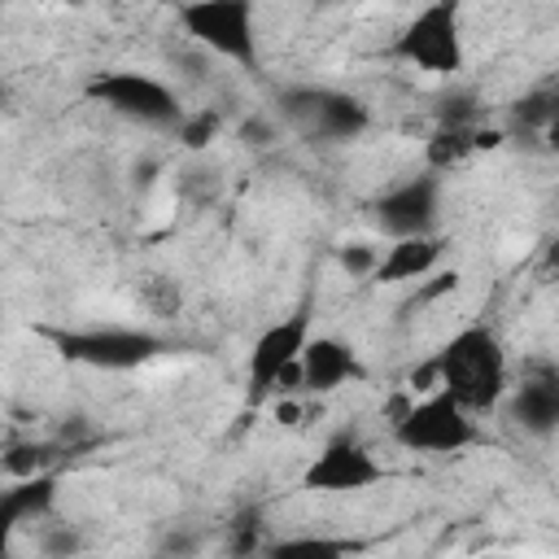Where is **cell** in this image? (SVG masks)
<instances>
[{
  "label": "cell",
  "instance_id": "17",
  "mask_svg": "<svg viewBox=\"0 0 559 559\" xmlns=\"http://www.w3.org/2000/svg\"><path fill=\"white\" fill-rule=\"evenodd\" d=\"M555 118H559V87H537V92H528V96L511 109V122H515L520 131H546Z\"/></svg>",
  "mask_w": 559,
  "mask_h": 559
},
{
  "label": "cell",
  "instance_id": "16",
  "mask_svg": "<svg viewBox=\"0 0 559 559\" xmlns=\"http://www.w3.org/2000/svg\"><path fill=\"white\" fill-rule=\"evenodd\" d=\"M472 153H476V127H437V131L424 140V162H428V170H437V175L463 166Z\"/></svg>",
  "mask_w": 559,
  "mask_h": 559
},
{
  "label": "cell",
  "instance_id": "19",
  "mask_svg": "<svg viewBox=\"0 0 559 559\" xmlns=\"http://www.w3.org/2000/svg\"><path fill=\"white\" fill-rule=\"evenodd\" d=\"M218 127H223L218 109H192V114H183V122H179L175 131H179V144H183V148L201 153V148H210V140L218 135Z\"/></svg>",
  "mask_w": 559,
  "mask_h": 559
},
{
  "label": "cell",
  "instance_id": "4",
  "mask_svg": "<svg viewBox=\"0 0 559 559\" xmlns=\"http://www.w3.org/2000/svg\"><path fill=\"white\" fill-rule=\"evenodd\" d=\"M83 96L127 122H140V127H179L183 122V105L179 96L157 79V74H144V70H100L87 79Z\"/></svg>",
  "mask_w": 559,
  "mask_h": 559
},
{
  "label": "cell",
  "instance_id": "5",
  "mask_svg": "<svg viewBox=\"0 0 559 559\" xmlns=\"http://www.w3.org/2000/svg\"><path fill=\"white\" fill-rule=\"evenodd\" d=\"M397 61L424 70V74H459L463 70V26H459V0H428L419 13L397 31L393 48Z\"/></svg>",
  "mask_w": 559,
  "mask_h": 559
},
{
  "label": "cell",
  "instance_id": "21",
  "mask_svg": "<svg viewBox=\"0 0 559 559\" xmlns=\"http://www.w3.org/2000/svg\"><path fill=\"white\" fill-rule=\"evenodd\" d=\"M354 542H332V537H288L275 546V555H349Z\"/></svg>",
  "mask_w": 559,
  "mask_h": 559
},
{
  "label": "cell",
  "instance_id": "24",
  "mask_svg": "<svg viewBox=\"0 0 559 559\" xmlns=\"http://www.w3.org/2000/svg\"><path fill=\"white\" fill-rule=\"evenodd\" d=\"M240 135H249V144H266V140H271V127H266L262 118H249V122L240 127Z\"/></svg>",
  "mask_w": 559,
  "mask_h": 559
},
{
  "label": "cell",
  "instance_id": "8",
  "mask_svg": "<svg viewBox=\"0 0 559 559\" xmlns=\"http://www.w3.org/2000/svg\"><path fill=\"white\" fill-rule=\"evenodd\" d=\"M310 336H314L310 306H297L293 314H284V319H275L271 328L258 332V341L249 345V358H245V384H249V389H245V402H249V406L271 402L275 380H280L293 362H301V349H306Z\"/></svg>",
  "mask_w": 559,
  "mask_h": 559
},
{
  "label": "cell",
  "instance_id": "6",
  "mask_svg": "<svg viewBox=\"0 0 559 559\" xmlns=\"http://www.w3.org/2000/svg\"><path fill=\"white\" fill-rule=\"evenodd\" d=\"M280 114L310 140H358L371 127V114L358 96L336 87H284Z\"/></svg>",
  "mask_w": 559,
  "mask_h": 559
},
{
  "label": "cell",
  "instance_id": "2",
  "mask_svg": "<svg viewBox=\"0 0 559 559\" xmlns=\"http://www.w3.org/2000/svg\"><path fill=\"white\" fill-rule=\"evenodd\" d=\"M179 31L210 48L214 57L240 66V70H258L262 52H258V4L253 0H183L175 9Z\"/></svg>",
  "mask_w": 559,
  "mask_h": 559
},
{
  "label": "cell",
  "instance_id": "10",
  "mask_svg": "<svg viewBox=\"0 0 559 559\" xmlns=\"http://www.w3.org/2000/svg\"><path fill=\"white\" fill-rule=\"evenodd\" d=\"M502 406L515 419V428H524L528 437L559 432V362L528 358L520 367V380L507 389Z\"/></svg>",
  "mask_w": 559,
  "mask_h": 559
},
{
  "label": "cell",
  "instance_id": "18",
  "mask_svg": "<svg viewBox=\"0 0 559 559\" xmlns=\"http://www.w3.org/2000/svg\"><path fill=\"white\" fill-rule=\"evenodd\" d=\"M57 459V445H48V441H9V450H4V476L13 480V476H35V472H48V463Z\"/></svg>",
  "mask_w": 559,
  "mask_h": 559
},
{
  "label": "cell",
  "instance_id": "3",
  "mask_svg": "<svg viewBox=\"0 0 559 559\" xmlns=\"http://www.w3.org/2000/svg\"><path fill=\"white\" fill-rule=\"evenodd\" d=\"M389 432L411 454H459L480 441L476 415L445 389L415 393V402L406 406V415L397 424H389Z\"/></svg>",
  "mask_w": 559,
  "mask_h": 559
},
{
  "label": "cell",
  "instance_id": "25",
  "mask_svg": "<svg viewBox=\"0 0 559 559\" xmlns=\"http://www.w3.org/2000/svg\"><path fill=\"white\" fill-rule=\"evenodd\" d=\"M542 140H546V148H550V153H559V118H555V122L542 131Z\"/></svg>",
  "mask_w": 559,
  "mask_h": 559
},
{
  "label": "cell",
  "instance_id": "7",
  "mask_svg": "<svg viewBox=\"0 0 559 559\" xmlns=\"http://www.w3.org/2000/svg\"><path fill=\"white\" fill-rule=\"evenodd\" d=\"M52 345L61 349V358L83 362V367H100V371H131L144 367L148 358H157L166 349V341L148 328H70V332H48Z\"/></svg>",
  "mask_w": 559,
  "mask_h": 559
},
{
  "label": "cell",
  "instance_id": "27",
  "mask_svg": "<svg viewBox=\"0 0 559 559\" xmlns=\"http://www.w3.org/2000/svg\"><path fill=\"white\" fill-rule=\"evenodd\" d=\"M323 4H341V0H323Z\"/></svg>",
  "mask_w": 559,
  "mask_h": 559
},
{
  "label": "cell",
  "instance_id": "15",
  "mask_svg": "<svg viewBox=\"0 0 559 559\" xmlns=\"http://www.w3.org/2000/svg\"><path fill=\"white\" fill-rule=\"evenodd\" d=\"M135 301H140V310H144L148 319L170 323V319H179V310H183V284H179L175 275H166V271H148V275L135 280Z\"/></svg>",
  "mask_w": 559,
  "mask_h": 559
},
{
  "label": "cell",
  "instance_id": "11",
  "mask_svg": "<svg viewBox=\"0 0 559 559\" xmlns=\"http://www.w3.org/2000/svg\"><path fill=\"white\" fill-rule=\"evenodd\" d=\"M384 476H389L384 463L367 445H358V441H332L301 472V485L314 489V493H358V489L380 485Z\"/></svg>",
  "mask_w": 559,
  "mask_h": 559
},
{
  "label": "cell",
  "instance_id": "12",
  "mask_svg": "<svg viewBox=\"0 0 559 559\" xmlns=\"http://www.w3.org/2000/svg\"><path fill=\"white\" fill-rule=\"evenodd\" d=\"M362 362H358V349L341 336H328V332H314L301 349V389L306 397H328L336 393L341 384L349 380H362Z\"/></svg>",
  "mask_w": 559,
  "mask_h": 559
},
{
  "label": "cell",
  "instance_id": "14",
  "mask_svg": "<svg viewBox=\"0 0 559 559\" xmlns=\"http://www.w3.org/2000/svg\"><path fill=\"white\" fill-rule=\"evenodd\" d=\"M57 507V476L35 472V476H13L0 493V524L22 528V524H44Z\"/></svg>",
  "mask_w": 559,
  "mask_h": 559
},
{
  "label": "cell",
  "instance_id": "9",
  "mask_svg": "<svg viewBox=\"0 0 559 559\" xmlns=\"http://www.w3.org/2000/svg\"><path fill=\"white\" fill-rule=\"evenodd\" d=\"M376 223L389 240L397 236H432L441 223V175L424 170L411 175L402 183H393L380 201H376Z\"/></svg>",
  "mask_w": 559,
  "mask_h": 559
},
{
  "label": "cell",
  "instance_id": "23",
  "mask_svg": "<svg viewBox=\"0 0 559 559\" xmlns=\"http://www.w3.org/2000/svg\"><path fill=\"white\" fill-rule=\"evenodd\" d=\"M542 275H559V236L542 245Z\"/></svg>",
  "mask_w": 559,
  "mask_h": 559
},
{
  "label": "cell",
  "instance_id": "13",
  "mask_svg": "<svg viewBox=\"0 0 559 559\" xmlns=\"http://www.w3.org/2000/svg\"><path fill=\"white\" fill-rule=\"evenodd\" d=\"M445 262V240L432 231V236H397L389 240V249L380 253V266H376V284H419L424 275H432L437 266Z\"/></svg>",
  "mask_w": 559,
  "mask_h": 559
},
{
  "label": "cell",
  "instance_id": "20",
  "mask_svg": "<svg viewBox=\"0 0 559 559\" xmlns=\"http://www.w3.org/2000/svg\"><path fill=\"white\" fill-rule=\"evenodd\" d=\"M380 253H384V249H376V245H367V240H349V245L336 249V262H341V271H345L349 280H371L376 266H380Z\"/></svg>",
  "mask_w": 559,
  "mask_h": 559
},
{
  "label": "cell",
  "instance_id": "22",
  "mask_svg": "<svg viewBox=\"0 0 559 559\" xmlns=\"http://www.w3.org/2000/svg\"><path fill=\"white\" fill-rule=\"evenodd\" d=\"M454 288H459V271H432V275L419 280L411 306H428V301H437V297H445V293H454Z\"/></svg>",
  "mask_w": 559,
  "mask_h": 559
},
{
  "label": "cell",
  "instance_id": "1",
  "mask_svg": "<svg viewBox=\"0 0 559 559\" xmlns=\"http://www.w3.org/2000/svg\"><path fill=\"white\" fill-rule=\"evenodd\" d=\"M432 358L441 371V389L454 393L472 415H489L502 406V397L511 389V362L489 323L459 328Z\"/></svg>",
  "mask_w": 559,
  "mask_h": 559
},
{
  "label": "cell",
  "instance_id": "26",
  "mask_svg": "<svg viewBox=\"0 0 559 559\" xmlns=\"http://www.w3.org/2000/svg\"><path fill=\"white\" fill-rule=\"evenodd\" d=\"M48 4H70V9H79V4H92V0H48Z\"/></svg>",
  "mask_w": 559,
  "mask_h": 559
}]
</instances>
